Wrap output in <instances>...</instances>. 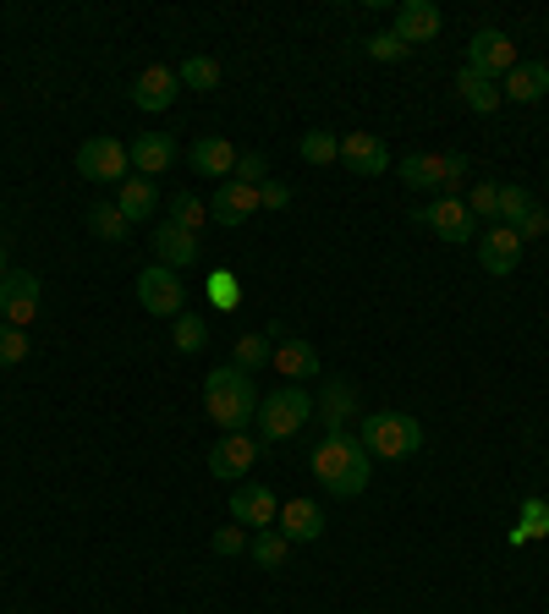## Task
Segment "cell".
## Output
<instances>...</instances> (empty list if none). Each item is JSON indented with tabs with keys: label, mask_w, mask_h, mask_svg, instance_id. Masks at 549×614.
Masks as SVG:
<instances>
[{
	"label": "cell",
	"mask_w": 549,
	"mask_h": 614,
	"mask_svg": "<svg viewBox=\"0 0 549 614\" xmlns=\"http://www.w3.org/2000/svg\"><path fill=\"white\" fill-rule=\"evenodd\" d=\"M259 384H253V373H242L237 362H226V368H214L209 379H203V412L226 429V434H242L253 417H259Z\"/></svg>",
	"instance_id": "1"
},
{
	"label": "cell",
	"mask_w": 549,
	"mask_h": 614,
	"mask_svg": "<svg viewBox=\"0 0 549 614\" xmlns=\"http://www.w3.org/2000/svg\"><path fill=\"white\" fill-rule=\"evenodd\" d=\"M358 439H363L368 455H379V461H407V455L423 450V429L407 412H368Z\"/></svg>",
	"instance_id": "2"
},
{
	"label": "cell",
	"mask_w": 549,
	"mask_h": 614,
	"mask_svg": "<svg viewBox=\"0 0 549 614\" xmlns=\"http://www.w3.org/2000/svg\"><path fill=\"white\" fill-rule=\"evenodd\" d=\"M313 417V395L302 390V384H286V390H274V395H264L259 401V434L264 439H291L302 423Z\"/></svg>",
	"instance_id": "3"
},
{
	"label": "cell",
	"mask_w": 549,
	"mask_h": 614,
	"mask_svg": "<svg viewBox=\"0 0 549 614\" xmlns=\"http://www.w3.org/2000/svg\"><path fill=\"white\" fill-rule=\"evenodd\" d=\"M138 302H143V313H154V319H182L187 313L182 274L166 269V263H149V269L138 274Z\"/></svg>",
	"instance_id": "4"
},
{
	"label": "cell",
	"mask_w": 549,
	"mask_h": 614,
	"mask_svg": "<svg viewBox=\"0 0 549 614\" xmlns=\"http://www.w3.org/2000/svg\"><path fill=\"white\" fill-rule=\"evenodd\" d=\"M522 56H517V44H511V33H500V28H478L472 39H467V72H478V78H506L511 67H517Z\"/></svg>",
	"instance_id": "5"
},
{
	"label": "cell",
	"mask_w": 549,
	"mask_h": 614,
	"mask_svg": "<svg viewBox=\"0 0 549 614\" xmlns=\"http://www.w3.org/2000/svg\"><path fill=\"white\" fill-rule=\"evenodd\" d=\"M127 143H116V138H89L83 149H78V175L83 181H93V187H121L127 181Z\"/></svg>",
	"instance_id": "6"
},
{
	"label": "cell",
	"mask_w": 549,
	"mask_h": 614,
	"mask_svg": "<svg viewBox=\"0 0 549 614\" xmlns=\"http://www.w3.org/2000/svg\"><path fill=\"white\" fill-rule=\"evenodd\" d=\"M39 319V274H28V269H11L6 280H0V324H17V330H28Z\"/></svg>",
	"instance_id": "7"
},
{
	"label": "cell",
	"mask_w": 549,
	"mask_h": 614,
	"mask_svg": "<svg viewBox=\"0 0 549 614\" xmlns=\"http://www.w3.org/2000/svg\"><path fill=\"white\" fill-rule=\"evenodd\" d=\"M412 220H418L423 231H435L440 242H451V248H457V242H472V236H478V220L467 214V203H461V198H440V203L418 209Z\"/></svg>",
	"instance_id": "8"
},
{
	"label": "cell",
	"mask_w": 549,
	"mask_h": 614,
	"mask_svg": "<svg viewBox=\"0 0 549 614\" xmlns=\"http://www.w3.org/2000/svg\"><path fill=\"white\" fill-rule=\"evenodd\" d=\"M253 461H259V439H248V434H226V439H214V450H209V472L220 483H242L253 472Z\"/></svg>",
	"instance_id": "9"
},
{
	"label": "cell",
	"mask_w": 549,
	"mask_h": 614,
	"mask_svg": "<svg viewBox=\"0 0 549 614\" xmlns=\"http://www.w3.org/2000/svg\"><path fill=\"white\" fill-rule=\"evenodd\" d=\"M478 263H483L495 280L517 274V263H522V236H517L511 225H489V231L478 236Z\"/></svg>",
	"instance_id": "10"
},
{
	"label": "cell",
	"mask_w": 549,
	"mask_h": 614,
	"mask_svg": "<svg viewBox=\"0 0 549 614\" xmlns=\"http://www.w3.org/2000/svg\"><path fill=\"white\" fill-rule=\"evenodd\" d=\"M341 165L352 175H385L390 171V149L379 132H347L341 138Z\"/></svg>",
	"instance_id": "11"
},
{
	"label": "cell",
	"mask_w": 549,
	"mask_h": 614,
	"mask_svg": "<svg viewBox=\"0 0 549 614\" xmlns=\"http://www.w3.org/2000/svg\"><path fill=\"white\" fill-rule=\"evenodd\" d=\"M177 93H182L177 67H143V72H138V83H132V104H138V110H149V115H160V110H171V104H177Z\"/></svg>",
	"instance_id": "12"
},
{
	"label": "cell",
	"mask_w": 549,
	"mask_h": 614,
	"mask_svg": "<svg viewBox=\"0 0 549 614\" xmlns=\"http://www.w3.org/2000/svg\"><path fill=\"white\" fill-rule=\"evenodd\" d=\"M440 22H446V17H440L435 0H401V6H396V39H401L407 50H412V44H429V39L440 33Z\"/></svg>",
	"instance_id": "13"
},
{
	"label": "cell",
	"mask_w": 549,
	"mask_h": 614,
	"mask_svg": "<svg viewBox=\"0 0 549 614\" xmlns=\"http://www.w3.org/2000/svg\"><path fill=\"white\" fill-rule=\"evenodd\" d=\"M358 450H363V439L347 434V429L325 434V439H319V450H313V477H319V483L330 489V483H336V477H341V472L352 466V455H358Z\"/></svg>",
	"instance_id": "14"
},
{
	"label": "cell",
	"mask_w": 549,
	"mask_h": 614,
	"mask_svg": "<svg viewBox=\"0 0 549 614\" xmlns=\"http://www.w3.org/2000/svg\"><path fill=\"white\" fill-rule=\"evenodd\" d=\"M274 516H280V505H274V489H264V483H242L237 494H231V522L237 526H274Z\"/></svg>",
	"instance_id": "15"
},
{
	"label": "cell",
	"mask_w": 549,
	"mask_h": 614,
	"mask_svg": "<svg viewBox=\"0 0 549 614\" xmlns=\"http://www.w3.org/2000/svg\"><path fill=\"white\" fill-rule=\"evenodd\" d=\"M127 160L138 165V175H160L177 165V138L171 132H138L127 143Z\"/></svg>",
	"instance_id": "16"
},
{
	"label": "cell",
	"mask_w": 549,
	"mask_h": 614,
	"mask_svg": "<svg viewBox=\"0 0 549 614\" xmlns=\"http://www.w3.org/2000/svg\"><path fill=\"white\" fill-rule=\"evenodd\" d=\"M209 214L220 225H248L259 214V187H242V181H220V192L209 198Z\"/></svg>",
	"instance_id": "17"
},
{
	"label": "cell",
	"mask_w": 549,
	"mask_h": 614,
	"mask_svg": "<svg viewBox=\"0 0 549 614\" xmlns=\"http://www.w3.org/2000/svg\"><path fill=\"white\" fill-rule=\"evenodd\" d=\"M500 93L517 99V104H539L549 93V67L545 61H517V67L500 78Z\"/></svg>",
	"instance_id": "18"
},
{
	"label": "cell",
	"mask_w": 549,
	"mask_h": 614,
	"mask_svg": "<svg viewBox=\"0 0 549 614\" xmlns=\"http://www.w3.org/2000/svg\"><path fill=\"white\" fill-rule=\"evenodd\" d=\"M154 253H160L166 269L182 274V263H198V231H187V225H177V220L154 225Z\"/></svg>",
	"instance_id": "19"
},
{
	"label": "cell",
	"mask_w": 549,
	"mask_h": 614,
	"mask_svg": "<svg viewBox=\"0 0 549 614\" xmlns=\"http://www.w3.org/2000/svg\"><path fill=\"white\" fill-rule=\"evenodd\" d=\"M274 526L291 537V543H319V532H325V511L313 505V500H286L280 505V516Z\"/></svg>",
	"instance_id": "20"
},
{
	"label": "cell",
	"mask_w": 549,
	"mask_h": 614,
	"mask_svg": "<svg viewBox=\"0 0 549 614\" xmlns=\"http://www.w3.org/2000/svg\"><path fill=\"white\" fill-rule=\"evenodd\" d=\"M187 160H192L198 175H226V181H231V171H237V149H231L226 138H198V143L187 149Z\"/></svg>",
	"instance_id": "21"
},
{
	"label": "cell",
	"mask_w": 549,
	"mask_h": 614,
	"mask_svg": "<svg viewBox=\"0 0 549 614\" xmlns=\"http://www.w3.org/2000/svg\"><path fill=\"white\" fill-rule=\"evenodd\" d=\"M457 99L472 110V115H495L506 93H500L495 78H478V72H467V67H461V72H457Z\"/></svg>",
	"instance_id": "22"
},
{
	"label": "cell",
	"mask_w": 549,
	"mask_h": 614,
	"mask_svg": "<svg viewBox=\"0 0 549 614\" xmlns=\"http://www.w3.org/2000/svg\"><path fill=\"white\" fill-rule=\"evenodd\" d=\"M313 412H319V417H325V429L336 434V429H347V417L358 412V390L336 379V384H325V390H319V401H313Z\"/></svg>",
	"instance_id": "23"
},
{
	"label": "cell",
	"mask_w": 549,
	"mask_h": 614,
	"mask_svg": "<svg viewBox=\"0 0 549 614\" xmlns=\"http://www.w3.org/2000/svg\"><path fill=\"white\" fill-rule=\"evenodd\" d=\"M154 203H160V192H154V181L149 175H127L121 181V192H116V209L138 225V220H149L154 214Z\"/></svg>",
	"instance_id": "24"
},
{
	"label": "cell",
	"mask_w": 549,
	"mask_h": 614,
	"mask_svg": "<svg viewBox=\"0 0 549 614\" xmlns=\"http://www.w3.org/2000/svg\"><path fill=\"white\" fill-rule=\"evenodd\" d=\"M274 373H286L291 384H302V379L319 373V351L308 346V341H280L274 346Z\"/></svg>",
	"instance_id": "25"
},
{
	"label": "cell",
	"mask_w": 549,
	"mask_h": 614,
	"mask_svg": "<svg viewBox=\"0 0 549 614\" xmlns=\"http://www.w3.org/2000/svg\"><path fill=\"white\" fill-rule=\"evenodd\" d=\"M401 181H407L412 192L446 187V165H440V154H407V160H401Z\"/></svg>",
	"instance_id": "26"
},
{
	"label": "cell",
	"mask_w": 549,
	"mask_h": 614,
	"mask_svg": "<svg viewBox=\"0 0 549 614\" xmlns=\"http://www.w3.org/2000/svg\"><path fill=\"white\" fill-rule=\"evenodd\" d=\"M248 554L264 565V571H280L286 560H291V537L280 532V526H264V532H253V543H248Z\"/></svg>",
	"instance_id": "27"
},
{
	"label": "cell",
	"mask_w": 549,
	"mask_h": 614,
	"mask_svg": "<svg viewBox=\"0 0 549 614\" xmlns=\"http://www.w3.org/2000/svg\"><path fill=\"white\" fill-rule=\"evenodd\" d=\"M89 231L99 236V242H127V236H132V220H127L116 203H104V198H99V203L89 209Z\"/></svg>",
	"instance_id": "28"
},
{
	"label": "cell",
	"mask_w": 549,
	"mask_h": 614,
	"mask_svg": "<svg viewBox=\"0 0 549 614\" xmlns=\"http://www.w3.org/2000/svg\"><path fill=\"white\" fill-rule=\"evenodd\" d=\"M177 83L192 88V93H214L220 88V61L214 56H187L182 67H177Z\"/></svg>",
	"instance_id": "29"
},
{
	"label": "cell",
	"mask_w": 549,
	"mask_h": 614,
	"mask_svg": "<svg viewBox=\"0 0 549 614\" xmlns=\"http://www.w3.org/2000/svg\"><path fill=\"white\" fill-rule=\"evenodd\" d=\"M528 214H533V192H528L522 181H506V187H500V214H495V220L517 231V225H522Z\"/></svg>",
	"instance_id": "30"
},
{
	"label": "cell",
	"mask_w": 549,
	"mask_h": 614,
	"mask_svg": "<svg viewBox=\"0 0 549 614\" xmlns=\"http://www.w3.org/2000/svg\"><path fill=\"white\" fill-rule=\"evenodd\" d=\"M368 461H373L368 450H358V455H352V466H347V472L330 483V494H336V500H358V494H363L368 477H373V466H368Z\"/></svg>",
	"instance_id": "31"
},
{
	"label": "cell",
	"mask_w": 549,
	"mask_h": 614,
	"mask_svg": "<svg viewBox=\"0 0 549 614\" xmlns=\"http://www.w3.org/2000/svg\"><path fill=\"white\" fill-rule=\"evenodd\" d=\"M231 362H237L242 373H253V368L274 362V341H270V335H242V341L231 346Z\"/></svg>",
	"instance_id": "32"
},
{
	"label": "cell",
	"mask_w": 549,
	"mask_h": 614,
	"mask_svg": "<svg viewBox=\"0 0 549 614\" xmlns=\"http://www.w3.org/2000/svg\"><path fill=\"white\" fill-rule=\"evenodd\" d=\"M302 160L308 165H330V160H341V138L336 132H302Z\"/></svg>",
	"instance_id": "33"
},
{
	"label": "cell",
	"mask_w": 549,
	"mask_h": 614,
	"mask_svg": "<svg viewBox=\"0 0 549 614\" xmlns=\"http://www.w3.org/2000/svg\"><path fill=\"white\" fill-rule=\"evenodd\" d=\"M549 532V505L545 500H522V526L511 532V543H528V537H545Z\"/></svg>",
	"instance_id": "34"
},
{
	"label": "cell",
	"mask_w": 549,
	"mask_h": 614,
	"mask_svg": "<svg viewBox=\"0 0 549 614\" xmlns=\"http://www.w3.org/2000/svg\"><path fill=\"white\" fill-rule=\"evenodd\" d=\"M461 203H467V214H472V220H495V214H500V187H495V181H478Z\"/></svg>",
	"instance_id": "35"
},
{
	"label": "cell",
	"mask_w": 549,
	"mask_h": 614,
	"mask_svg": "<svg viewBox=\"0 0 549 614\" xmlns=\"http://www.w3.org/2000/svg\"><path fill=\"white\" fill-rule=\"evenodd\" d=\"M177 330H171V341H177V351H198L203 341H209V324L198 319V313H182V319H171Z\"/></svg>",
	"instance_id": "36"
},
{
	"label": "cell",
	"mask_w": 549,
	"mask_h": 614,
	"mask_svg": "<svg viewBox=\"0 0 549 614\" xmlns=\"http://www.w3.org/2000/svg\"><path fill=\"white\" fill-rule=\"evenodd\" d=\"M209 302L231 313V308L242 302V285H237V274H226V269H214V274H209Z\"/></svg>",
	"instance_id": "37"
},
{
	"label": "cell",
	"mask_w": 549,
	"mask_h": 614,
	"mask_svg": "<svg viewBox=\"0 0 549 614\" xmlns=\"http://www.w3.org/2000/svg\"><path fill=\"white\" fill-rule=\"evenodd\" d=\"M28 330H17V324H0V368H17L22 356H28Z\"/></svg>",
	"instance_id": "38"
},
{
	"label": "cell",
	"mask_w": 549,
	"mask_h": 614,
	"mask_svg": "<svg viewBox=\"0 0 549 614\" xmlns=\"http://www.w3.org/2000/svg\"><path fill=\"white\" fill-rule=\"evenodd\" d=\"M231 181H242V187H264V181H270L264 154H237V171H231Z\"/></svg>",
	"instance_id": "39"
},
{
	"label": "cell",
	"mask_w": 549,
	"mask_h": 614,
	"mask_svg": "<svg viewBox=\"0 0 549 614\" xmlns=\"http://www.w3.org/2000/svg\"><path fill=\"white\" fill-rule=\"evenodd\" d=\"M363 56H373V61H401V56H407V44H401V39H396V28H390V33L363 39Z\"/></svg>",
	"instance_id": "40"
},
{
	"label": "cell",
	"mask_w": 549,
	"mask_h": 614,
	"mask_svg": "<svg viewBox=\"0 0 549 614\" xmlns=\"http://www.w3.org/2000/svg\"><path fill=\"white\" fill-rule=\"evenodd\" d=\"M171 214H177V225H187V231H198V225H203V198H198V192H177Z\"/></svg>",
	"instance_id": "41"
},
{
	"label": "cell",
	"mask_w": 549,
	"mask_h": 614,
	"mask_svg": "<svg viewBox=\"0 0 549 614\" xmlns=\"http://www.w3.org/2000/svg\"><path fill=\"white\" fill-rule=\"evenodd\" d=\"M248 543H253V537H248L242 526H220V532H214V554H226V560L248 554Z\"/></svg>",
	"instance_id": "42"
},
{
	"label": "cell",
	"mask_w": 549,
	"mask_h": 614,
	"mask_svg": "<svg viewBox=\"0 0 549 614\" xmlns=\"http://www.w3.org/2000/svg\"><path fill=\"white\" fill-rule=\"evenodd\" d=\"M440 165H446V198H457V187L467 181V154H440Z\"/></svg>",
	"instance_id": "43"
},
{
	"label": "cell",
	"mask_w": 549,
	"mask_h": 614,
	"mask_svg": "<svg viewBox=\"0 0 549 614\" xmlns=\"http://www.w3.org/2000/svg\"><path fill=\"white\" fill-rule=\"evenodd\" d=\"M545 231H549V214H545V203H533V214L517 225V236H522V242H539Z\"/></svg>",
	"instance_id": "44"
},
{
	"label": "cell",
	"mask_w": 549,
	"mask_h": 614,
	"mask_svg": "<svg viewBox=\"0 0 549 614\" xmlns=\"http://www.w3.org/2000/svg\"><path fill=\"white\" fill-rule=\"evenodd\" d=\"M286 203H291V187H286V181H264V187H259V209H286Z\"/></svg>",
	"instance_id": "45"
},
{
	"label": "cell",
	"mask_w": 549,
	"mask_h": 614,
	"mask_svg": "<svg viewBox=\"0 0 549 614\" xmlns=\"http://www.w3.org/2000/svg\"><path fill=\"white\" fill-rule=\"evenodd\" d=\"M6 274H11V263H6V242H0V280H6Z\"/></svg>",
	"instance_id": "46"
}]
</instances>
